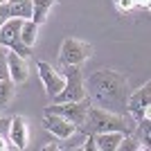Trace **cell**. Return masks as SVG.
Returning <instances> with one entry per match:
<instances>
[{"label": "cell", "instance_id": "cell-1", "mask_svg": "<svg viewBox=\"0 0 151 151\" xmlns=\"http://www.w3.org/2000/svg\"><path fill=\"white\" fill-rule=\"evenodd\" d=\"M86 95L93 106H99L104 111L124 115L126 113V99H129V81L126 77L115 72V70H95L88 77V81H83Z\"/></svg>", "mask_w": 151, "mask_h": 151}, {"label": "cell", "instance_id": "cell-2", "mask_svg": "<svg viewBox=\"0 0 151 151\" xmlns=\"http://www.w3.org/2000/svg\"><path fill=\"white\" fill-rule=\"evenodd\" d=\"M135 129V122L124 117V115L111 113V111H104L99 106H93L90 104L88 115H86V122H83V131L88 135L95 133H104V131H120V133H133Z\"/></svg>", "mask_w": 151, "mask_h": 151}, {"label": "cell", "instance_id": "cell-3", "mask_svg": "<svg viewBox=\"0 0 151 151\" xmlns=\"http://www.w3.org/2000/svg\"><path fill=\"white\" fill-rule=\"evenodd\" d=\"M65 72V83L59 90V95L52 97V104H61V101H79L86 97V86H83V72L79 65H63Z\"/></svg>", "mask_w": 151, "mask_h": 151}, {"label": "cell", "instance_id": "cell-4", "mask_svg": "<svg viewBox=\"0 0 151 151\" xmlns=\"http://www.w3.org/2000/svg\"><path fill=\"white\" fill-rule=\"evenodd\" d=\"M93 57V45L79 38H63L61 50H59V61L61 65H81L86 59Z\"/></svg>", "mask_w": 151, "mask_h": 151}, {"label": "cell", "instance_id": "cell-5", "mask_svg": "<svg viewBox=\"0 0 151 151\" xmlns=\"http://www.w3.org/2000/svg\"><path fill=\"white\" fill-rule=\"evenodd\" d=\"M20 25H23V18H7L5 25L0 27V45L14 50L23 59H29L32 47H27V45L20 41Z\"/></svg>", "mask_w": 151, "mask_h": 151}, {"label": "cell", "instance_id": "cell-6", "mask_svg": "<svg viewBox=\"0 0 151 151\" xmlns=\"http://www.w3.org/2000/svg\"><path fill=\"white\" fill-rule=\"evenodd\" d=\"M88 108H90V99L88 95L79 101H61V104H50L45 111L50 113H57L61 117H65L68 122L77 126V129H83V122H86V115H88Z\"/></svg>", "mask_w": 151, "mask_h": 151}, {"label": "cell", "instance_id": "cell-7", "mask_svg": "<svg viewBox=\"0 0 151 151\" xmlns=\"http://www.w3.org/2000/svg\"><path fill=\"white\" fill-rule=\"evenodd\" d=\"M149 106H151V83L147 81L142 88H138L135 93H129L126 99V113L133 122H140L142 117L149 115Z\"/></svg>", "mask_w": 151, "mask_h": 151}, {"label": "cell", "instance_id": "cell-8", "mask_svg": "<svg viewBox=\"0 0 151 151\" xmlns=\"http://www.w3.org/2000/svg\"><path fill=\"white\" fill-rule=\"evenodd\" d=\"M36 68H38V77H41V81H43L45 95L52 99V97H54V95H59V90L63 88L65 77H63L59 70H54L50 63H45V61H38Z\"/></svg>", "mask_w": 151, "mask_h": 151}, {"label": "cell", "instance_id": "cell-9", "mask_svg": "<svg viewBox=\"0 0 151 151\" xmlns=\"http://www.w3.org/2000/svg\"><path fill=\"white\" fill-rule=\"evenodd\" d=\"M43 129L47 133H52L54 138L59 140H65L70 135V133L75 131L77 126L72 124V122H68L65 117H61V115L57 113H50V111H43Z\"/></svg>", "mask_w": 151, "mask_h": 151}, {"label": "cell", "instance_id": "cell-10", "mask_svg": "<svg viewBox=\"0 0 151 151\" xmlns=\"http://www.w3.org/2000/svg\"><path fill=\"white\" fill-rule=\"evenodd\" d=\"M7 72L16 86L25 83L29 79V68H27V59H23L20 54H16L14 50L7 47Z\"/></svg>", "mask_w": 151, "mask_h": 151}, {"label": "cell", "instance_id": "cell-11", "mask_svg": "<svg viewBox=\"0 0 151 151\" xmlns=\"http://www.w3.org/2000/svg\"><path fill=\"white\" fill-rule=\"evenodd\" d=\"M7 133H9V142H12L14 149H18V151L27 149V124L23 115H16V117L9 120Z\"/></svg>", "mask_w": 151, "mask_h": 151}, {"label": "cell", "instance_id": "cell-12", "mask_svg": "<svg viewBox=\"0 0 151 151\" xmlns=\"http://www.w3.org/2000/svg\"><path fill=\"white\" fill-rule=\"evenodd\" d=\"M124 138V133L120 131H104V133H95L93 135V145L97 151H117L120 140Z\"/></svg>", "mask_w": 151, "mask_h": 151}, {"label": "cell", "instance_id": "cell-13", "mask_svg": "<svg viewBox=\"0 0 151 151\" xmlns=\"http://www.w3.org/2000/svg\"><path fill=\"white\" fill-rule=\"evenodd\" d=\"M52 5H57L54 0H32V20L36 25H43L47 20V14H50Z\"/></svg>", "mask_w": 151, "mask_h": 151}, {"label": "cell", "instance_id": "cell-14", "mask_svg": "<svg viewBox=\"0 0 151 151\" xmlns=\"http://www.w3.org/2000/svg\"><path fill=\"white\" fill-rule=\"evenodd\" d=\"M38 27L32 18H25L23 20V25H20V41L27 45V47H34V43H36V38H38Z\"/></svg>", "mask_w": 151, "mask_h": 151}, {"label": "cell", "instance_id": "cell-15", "mask_svg": "<svg viewBox=\"0 0 151 151\" xmlns=\"http://www.w3.org/2000/svg\"><path fill=\"white\" fill-rule=\"evenodd\" d=\"M151 120H149V115H147V117H142V120L140 122H135V129H133V133H138V140H140V147H142V149H149V142H151V138H149V129H151Z\"/></svg>", "mask_w": 151, "mask_h": 151}, {"label": "cell", "instance_id": "cell-16", "mask_svg": "<svg viewBox=\"0 0 151 151\" xmlns=\"http://www.w3.org/2000/svg\"><path fill=\"white\" fill-rule=\"evenodd\" d=\"M14 93H16V83L12 79H0V111L12 104Z\"/></svg>", "mask_w": 151, "mask_h": 151}, {"label": "cell", "instance_id": "cell-17", "mask_svg": "<svg viewBox=\"0 0 151 151\" xmlns=\"http://www.w3.org/2000/svg\"><path fill=\"white\" fill-rule=\"evenodd\" d=\"M9 14L12 18H32V0H20L16 5H9Z\"/></svg>", "mask_w": 151, "mask_h": 151}, {"label": "cell", "instance_id": "cell-18", "mask_svg": "<svg viewBox=\"0 0 151 151\" xmlns=\"http://www.w3.org/2000/svg\"><path fill=\"white\" fill-rule=\"evenodd\" d=\"M140 140L133 138V133H124V138L120 140V145H117V151H140Z\"/></svg>", "mask_w": 151, "mask_h": 151}, {"label": "cell", "instance_id": "cell-19", "mask_svg": "<svg viewBox=\"0 0 151 151\" xmlns=\"http://www.w3.org/2000/svg\"><path fill=\"white\" fill-rule=\"evenodd\" d=\"M0 79H9V72H7V47L0 45Z\"/></svg>", "mask_w": 151, "mask_h": 151}, {"label": "cell", "instance_id": "cell-20", "mask_svg": "<svg viewBox=\"0 0 151 151\" xmlns=\"http://www.w3.org/2000/svg\"><path fill=\"white\" fill-rule=\"evenodd\" d=\"M115 7L120 12H131L133 7H135V0H115Z\"/></svg>", "mask_w": 151, "mask_h": 151}, {"label": "cell", "instance_id": "cell-21", "mask_svg": "<svg viewBox=\"0 0 151 151\" xmlns=\"http://www.w3.org/2000/svg\"><path fill=\"white\" fill-rule=\"evenodd\" d=\"M7 18H12V14H9V5H7V2H2V5H0V27L5 25Z\"/></svg>", "mask_w": 151, "mask_h": 151}, {"label": "cell", "instance_id": "cell-22", "mask_svg": "<svg viewBox=\"0 0 151 151\" xmlns=\"http://www.w3.org/2000/svg\"><path fill=\"white\" fill-rule=\"evenodd\" d=\"M7 129H9V120H7V117H0V135H2Z\"/></svg>", "mask_w": 151, "mask_h": 151}, {"label": "cell", "instance_id": "cell-23", "mask_svg": "<svg viewBox=\"0 0 151 151\" xmlns=\"http://www.w3.org/2000/svg\"><path fill=\"white\" fill-rule=\"evenodd\" d=\"M7 149H12V145H9V142H7L2 135H0V151H7Z\"/></svg>", "mask_w": 151, "mask_h": 151}, {"label": "cell", "instance_id": "cell-24", "mask_svg": "<svg viewBox=\"0 0 151 151\" xmlns=\"http://www.w3.org/2000/svg\"><path fill=\"white\" fill-rule=\"evenodd\" d=\"M57 149H59L57 142H50V145H45V147H43V151H57Z\"/></svg>", "mask_w": 151, "mask_h": 151}, {"label": "cell", "instance_id": "cell-25", "mask_svg": "<svg viewBox=\"0 0 151 151\" xmlns=\"http://www.w3.org/2000/svg\"><path fill=\"white\" fill-rule=\"evenodd\" d=\"M16 2H20V0H7V5H16Z\"/></svg>", "mask_w": 151, "mask_h": 151}, {"label": "cell", "instance_id": "cell-26", "mask_svg": "<svg viewBox=\"0 0 151 151\" xmlns=\"http://www.w3.org/2000/svg\"><path fill=\"white\" fill-rule=\"evenodd\" d=\"M2 2H7V0H0V5H2Z\"/></svg>", "mask_w": 151, "mask_h": 151}, {"label": "cell", "instance_id": "cell-27", "mask_svg": "<svg viewBox=\"0 0 151 151\" xmlns=\"http://www.w3.org/2000/svg\"><path fill=\"white\" fill-rule=\"evenodd\" d=\"M54 2H61V0H54Z\"/></svg>", "mask_w": 151, "mask_h": 151}]
</instances>
